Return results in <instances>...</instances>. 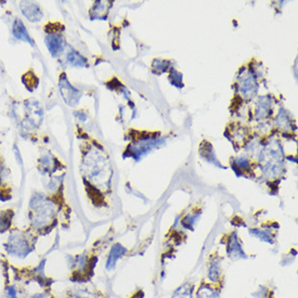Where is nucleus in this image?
I'll return each instance as SVG.
<instances>
[{"label":"nucleus","instance_id":"nucleus-4","mask_svg":"<svg viewBox=\"0 0 298 298\" xmlns=\"http://www.w3.org/2000/svg\"><path fill=\"white\" fill-rule=\"evenodd\" d=\"M223 256H220L218 252L212 253L207 260V281L215 285L219 291L223 290L224 282H226V271H224Z\"/></svg>","mask_w":298,"mask_h":298},{"label":"nucleus","instance_id":"nucleus-9","mask_svg":"<svg viewBox=\"0 0 298 298\" xmlns=\"http://www.w3.org/2000/svg\"><path fill=\"white\" fill-rule=\"evenodd\" d=\"M128 253V249L125 248L122 244L116 243L114 244L111 250L108 255L107 258V263H106V268L108 271H112L115 267L117 265V261L119 259H122L124 256H126Z\"/></svg>","mask_w":298,"mask_h":298},{"label":"nucleus","instance_id":"nucleus-1","mask_svg":"<svg viewBox=\"0 0 298 298\" xmlns=\"http://www.w3.org/2000/svg\"><path fill=\"white\" fill-rule=\"evenodd\" d=\"M30 230L37 235L48 234L56 226V203L43 193H34L29 201Z\"/></svg>","mask_w":298,"mask_h":298},{"label":"nucleus","instance_id":"nucleus-15","mask_svg":"<svg viewBox=\"0 0 298 298\" xmlns=\"http://www.w3.org/2000/svg\"><path fill=\"white\" fill-rule=\"evenodd\" d=\"M7 297L8 298H18V290L15 289V286L9 285L7 287Z\"/></svg>","mask_w":298,"mask_h":298},{"label":"nucleus","instance_id":"nucleus-13","mask_svg":"<svg viewBox=\"0 0 298 298\" xmlns=\"http://www.w3.org/2000/svg\"><path fill=\"white\" fill-rule=\"evenodd\" d=\"M46 44L48 49L50 51V54L55 56L59 52L62 50V38H60V36L51 34L50 36L46 38Z\"/></svg>","mask_w":298,"mask_h":298},{"label":"nucleus","instance_id":"nucleus-14","mask_svg":"<svg viewBox=\"0 0 298 298\" xmlns=\"http://www.w3.org/2000/svg\"><path fill=\"white\" fill-rule=\"evenodd\" d=\"M23 82L27 89H29V91H33L38 85V80L33 73H26L23 76Z\"/></svg>","mask_w":298,"mask_h":298},{"label":"nucleus","instance_id":"nucleus-8","mask_svg":"<svg viewBox=\"0 0 298 298\" xmlns=\"http://www.w3.org/2000/svg\"><path fill=\"white\" fill-rule=\"evenodd\" d=\"M20 8L22 10L24 17L27 19L29 22H39V21L43 19L44 13L36 2L22 1L20 3Z\"/></svg>","mask_w":298,"mask_h":298},{"label":"nucleus","instance_id":"nucleus-2","mask_svg":"<svg viewBox=\"0 0 298 298\" xmlns=\"http://www.w3.org/2000/svg\"><path fill=\"white\" fill-rule=\"evenodd\" d=\"M38 235L32 230H12L4 244V249L8 255L18 258H26L36 248Z\"/></svg>","mask_w":298,"mask_h":298},{"label":"nucleus","instance_id":"nucleus-16","mask_svg":"<svg viewBox=\"0 0 298 298\" xmlns=\"http://www.w3.org/2000/svg\"><path fill=\"white\" fill-rule=\"evenodd\" d=\"M139 292H140V289H138L135 293H133V294L130 295L128 298H138L139 297ZM140 298H144V294L142 296H141Z\"/></svg>","mask_w":298,"mask_h":298},{"label":"nucleus","instance_id":"nucleus-6","mask_svg":"<svg viewBox=\"0 0 298 298\" xmlns=\"http://www.w3.org/2000/svg\"><path fill=\"white\" fill-rule=\"evenodd\" d=\"M221 291H219L215 285L206 279H202L198 283L197 289L194 291L193 298H220Z\"/></svg>","mask_w":298,"mask_h":298},{"label":"nucleus","instance_id":"nucleus-11","mask_svg":"<svg viewBox=\"0 0 298 298\" xmlns=\"http://www.w3.org/2000/svg\"><path fill=\"white\" fill-rule=\"evenodd\" d=\"M12 33L13 36L19 40H23L26 41V43L30 44L32 46H35L34 40L30 37L27 30H26V27L24 26L23 22L20 19H17L13 23V27H12Z\"/></svg>","mask_w":298,"mask_h":298},{"label":"nucleus","instance_id":"nucleus-7","mask_svg":"<svg viewBox=\"0 0 298 298\" xmlns=\"http://www.w3.org/2000/svg\"><path fill=\"white\" fill-rule=\"evenodd\" d=\"M66 298H108L103 292L88 287H73L66 292Z\"/></svg>","mask_w":298,"mask_h":298},{"label":"nucleus","instance_id":"nucleus-17","mask_svg":"<svg viewBox=\"0 0 298 298\" xmlns=\"http://www.w3.org/2000/svg\"><path fill=\"white\" fill-rule=\"evenodd\" d=\"M45 298H57V297H55L54 295H52V294H51V292H49L48 294L46 295V297H45Z\"/></svg>","mask_w":298,"mask_h":298},{"label":"nucleus","instance_id":"nucleus-5","mask_svg":"<svg viewBox=\"0 0 298 298\" xmlns=\"http://www.w3.org/2000/svg\"><path fill=\"white\" fill-rule=\"evenodd\" d=\"M221 242L226 245V253L228 258H230L232 261L247 258V256L243 249L242 244L240 243V240L238 239L235 232H231L227 235H224Z\"/></svg>","mask_w":298,"mask_h":298},{"label":"nucleus","instance_id":"nucleus-12","mask_svg":"<svg viewBox=\"0 0 298 298\" xmlns=\"http://www.w3.org/2000/svg\"><path fill=\"white\" fill-rule=\"evenodd\" d=\"M14 212L12 210L0 212V234L7 232L11 228Z\"/></svg>","mask_w":298,"mask_h":298},{"label":"nucleus","instance_id":"nucleus-10","mask_svg":"<svg viewBox=\"0 0 298 298\" xmlns=\"http://www.w3.org/2000/svg\"><path fill=\"white\" fill-rule=\"evenodd\" d=\"M195 291V284L193 281L188 280L179 285L172 293L171 298H193Z\"/></svg>","mask_w":298,"mask_h":298},{"label":"nucleus","instance_id":"nucleus-3","mask_svg":"<svg viewBox=\"0 0 298 298\" xmlns=\"http://www.w3.org/2000/svg\"><path fill=\"white\" fill-rule=\"evenodd\" d=\"M98 255L95 252H85L76 255L71 264L70 280L77 283H86L95 274Z\"/></svg>","mask_w":298,"mask_h":298}]
</instances>
